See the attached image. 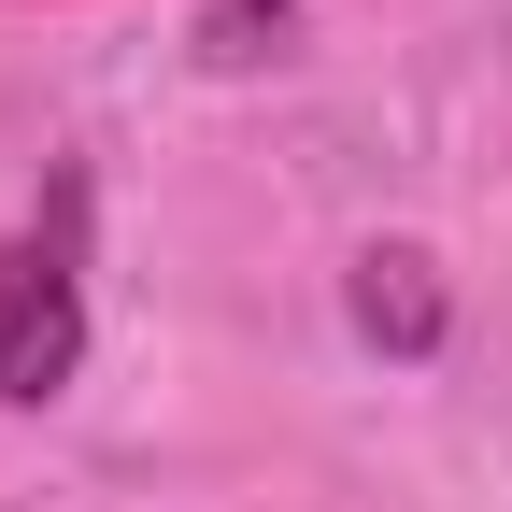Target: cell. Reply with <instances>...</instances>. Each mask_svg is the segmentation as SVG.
<instances>
[{
    "mask_svg": "<svg viewBox=\"0 0 512 512\" xmlns=\"http://www.w3.org/2000/svg\"><path fill=\"white\" fill-rule=\"evenodd\" d=\"M86 370V271L72 242H0V399H57Z\"/></svg>",
    "mask_w": 512,
    "mask_h": 512,
    "instance_id": "obj_1",
    "label": "cell"
},
{
    "mask_svg": "<svg viewBox=\"0 0 512 512\" xmlns=\"http://www.w3.org/2000/svg\"><path fill=\"white\" fill-rule=\"evenodd\" d=\"M342 299H356V328H370L384 356H441V328H456V313H441V271H427L413 242H370Z\"/></svg>",
    "mask_w": 512,
    "mask_h": 512,
    "instance_id": "obj_2",
    "label": "cell"
}]
</instances>
